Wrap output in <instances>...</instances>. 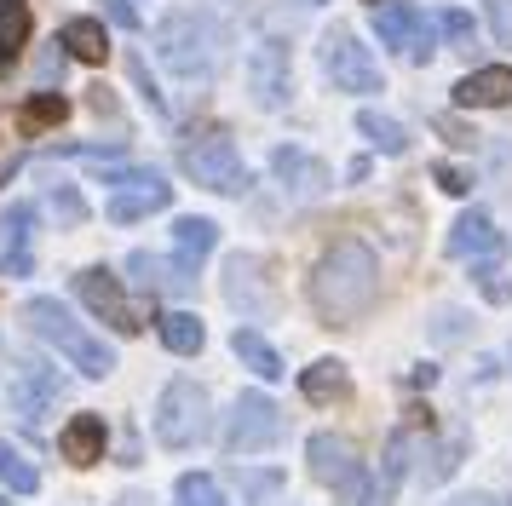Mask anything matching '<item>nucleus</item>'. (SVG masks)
Segmentation results:
<instances>
[{"label": "nucleus", "instance_id": "f257e3e1", "mask_svg": "<svg viewBox=\"0 0 512 506\" xmlns=\"http://www.w3.org/2000/svg\"><path fill=\"white\" fill-rule=\"evenodd\" d=\"M305 294H311V311H317L323 328H351L380 294V265H374V253L363 242H334L311 265Z\"/></svg>", "mask_w": 512, "mask_h": 506}, {"label": "nucleus", "instance_id": "f03ea898", "mask_svg": "<svg viewBox=\"0 0 512 506\" xmlns=\"http://www.w3.org/2000/svg\"><path fill=\"white\" fill-rule=\"evenodd\" d=\"M24 322H29V334H41L47 345H58V351H64V357H70V363L87 374V380H110V374H116V351L98 340V334H93L81 317H75L64 299H47V294L29 299V305H24Z\"/></svg>", "mask_w": 512, "mask_h": 506}, {"label": "nucleus", "instance_id": "7ed1b4c3", "mask_svg": "<svg viewBox=\"0 0 512 506\" xmlns=\"http://www.w3.org/2000/svg\"><path fill=\"white\" fill-rule=\"evenodd\" d=\"M305 460H311V478L323 483V489H334L346 506H392V483L386 478L374 483L369 466L357 460V449H351L346 437H334V432L311 437L305 443Z\"/></svg>", "mask_w": 512, "mask_h": 506}, {"label": "nucleus", "instance_id": "20e7f679", "mask_svg": "<svg viewBox=\"0 0 512 506\" xmlns=\"http://www.w3.org/2000/svg\"><path fill=\"white\" fill-rule=\"evenodd\" d=\"M225 35H213V23L202 12H173L162 23V35H156V52H162V64L179 75V81H208L219 58H225Z\"/></svg>", "mask_w": 512, "mask_h": 506}, {"label": "nucleus", "instance_id": "39448f33", "mask_svg": "<svg viewBox=\"0 0 512 506\" xmlns=\"http://www.w3.org/2000/svg\"><path fill=\"white\" fill-rule=\"evenodd\" d=\"M185 173L202 190H213V196H242L248 190V161L236 156V144L225 133H202L185 144Z\"/></svg>", "mask_w": 512, "mask_h": 506}, {"label": "nucleus", "instance_id": "423d86ee", "mask_svg": "<svg viewBox=\"0 0 512 506\" xmlns=\"http://www.w3.org/2000/svg\"><path fill=\"white\" fill-rule=\"evenodd\" d=\"M208 391L196 386V380H173L162 391V409H156V437H162L167 449H196L202 437H208Z\"/></svg>", "mask_w": 512, "mask_h": 506}, {"label": "nucleus", "instance_id": "0eeeda50", "mask_svg": "<svg viewBox=\"0 0 512 506\" xmlns=\"http://www.w3.org/2000/svg\"><path fill=\"white\" fill-rule=\"evenodd\" d=\"M98 179L116 184V196H110V219L116 225H139V219H150V213H162L173 202V184L162 173H150V167H127V173L98 167Z\"/></svg>", "mask_w": 512, "mask_h": 506}, {"label": "nucleus", "instance_id": "6e6552de", "mask_svg": "<svg viewBox=\"0 0 512 506\" xmlns=\"http://www.w3.org/2000/svg\"><path fill=\"white\" fill-rule=\"evenodd\" d=\"M282 432H288V420H282L277 403H271L265 391H242L231 420H225V449H231V455H259V449L282 443Z\"/></svg>", "mask_w": 512, "mask_h": 506}, {"label": "nucleus", "instance_id": "1a4fd4ad", "mask_svg": "<svg viewBox=\"0 0 512 506\" xmlns=\"http://www.w3.org/2000/svg\"><path fill=\"white\" fill-rule=\"evenodd\" d=\"M323 69L334 75V87L340 92H357V98H369V92H380L386 81H380V64H374V52L351 29H328L323 35Z\"/></svg>", "mask_w": 512, "mask_h": 506}, {"label": "nucleus", "instance_id": "9d476101", "mask_svg": "<svg viewBox=\"0 0 512 506\" xmlns=\"http://www.w3.org/2000/svg\"><path fill=\"white\" fill-rule=\"evenodd\" d=\"M374 35L392 46L397 58H409V64H432V52H438L432 23H426V12H415V6H380V12H374Z\"/></svg>", "mask_w": 512, "mask_h": 506}, {"label": "nucleus", "instance_id": "9b49d317", "mask_svg": "<svg viewBox=\"0 0 512 506\" xmlns=\"http://www.w3.org/2000/svg\"><path fill=\"white\" fill-rule=\"evenodd\" d=\"M248 92H254L259 110H288L294 75H288V46L282 41H259L254 46V58H248Z\"/></svg>", "mask_w": 512, "mask_h": 506}, {"label": "nucleus", "instance_id": "f8f14e48", "mask_svg": "<svg viewBox=\"0 0 512 506\" xmlns=\"http://www.w3.org/2000/svg\"><path fill=\"white\" fill-rule=\"evenodd\" d=\"M75 294H81V305H87L98 322H110L116 334H133V328H139L133 311H127V288H121V276H110L104 265H87V271L75 276Z\"/></svg>", "mask_w": 512, "mask_h": 506}, {"label": "nucleus", "instance_id": "ddd939ff", "mask_svg": "<svg viewBox=\"0 0 512 506\" xmlns=\"http://www.w3.org/2000/svg\"><path fill=\"white\" fill-rule=\"evenodd\" d=\"M58 397H64V380H58L41 357H24L18 374H12V409H18V420H24V426H41Z\"/></svg>", "mask_w": 512, "mask_h": 506}, {"label": "nucleus", "instance_id": "4468645a", "mask_svg": "<svg viewBox=\"0 0 512 506\" xmlns=\"http://www.w3.org/2000/svg\"><path fill=\"white\" fill-rule=\"evenodd\" d=\"M225 299H231L236 311H242V317H277V294H271V288H265V276H259V259L254 253H231V259H225Z\"/></svg>", "mask_w": 512, "mask_h": 506}, {"label": "nucleus", "instance_id": "2eb2a0df", "mask_svg": "<svg viewBox=\"0 0 512 506\" xmlns=\"http://www.w3.org/2000/svg\"><path fill=\"white\" fill-rule=\"evenodd\" d=\"M271 173L288 184V196H294V202H317V196L328 190V167L317 156L294 150V144H282L277 156H271Z\"/></svg>", "mask_w": 512, "mask_h": 506}, {"label": "nucleus", "instance_id": "dca6fc26", "mask_svg": "<svg viewBox=\"0 0 512 506\" xmlns=\"http://www.w3.org/2000/svg\"><path fill=\"white\" fill-rule=\"evenodd\" d=\"M455 104H461V110H507L512 104V69L507 64L472 69L461 87H455Z\"/></svg>", "mask_w": 512, "mask_h": 506}, {"label": "nucleus", "instance_id": "f3484780", "mask_svg": "<svg viewBox=\"0 0 512 506\" xmlns=\"http://www.w3.org/2000/svg\"><path fill=\"white\" fill-rule=\"evenodd\" d=\"M127 282H139L144 294H190L196 288V271L190 265H167L156 253H133L127 259Z\"/></svg>", "mask_w": 512, "mask_h": 506}, {"label": "nucleus", "instance_id": "a211bd4d", "mask_svg": "<svg viewBox=\"0 0 512 506\" xmlns=\"http://www.w3.org/2000/svg\"><path fill=\"white\" fill-rule=\"evenodd\" d=\"M449 253L455 259H501L507 253V236L489 225L484 213H461L455 230H449Z\"/></svg>", "mask_w": 512, "mask_h": 506}, {"label": "nucleus", "instance_id": "6ab92c4d", "mask_svg": "<svg viewBox=\"0 0 512 506\" xmlns=\"http://www.w3.org/2000/svg\"><path fill=\"white\" fill-rule=\"evenodd\" d=\"M351 391V368L340 357H323V363H311L300 374V397L305 403H340Z\"/></svg>", "mask_w": 512, "mask_h": 506}, {"label": "nucleus", "instance_id": "aec40b11", "mask_svg": "<svg viewBox=\"0 0 512 506\" xmlns=\"http://www.w3.org/2000/svg\"><path fill=\"white\" fill-rule=\"evenodd\" d=\"M58 443H64V460L70 466H98L104 460V420L98 414H75Z\"/></svg>", "mask_w": 512, "mask_h": 506}, {"label": "nucleus", "instance_id": "412c9836", "mask_svg": "<svg viewBox=\"0 0 512 506\" xmlns=\"http://www.w3.org/2000/svg\"><path fill=\"white\" fill-rule=\"evenodd\" d=\"M156 334H162V345L173 357H196V351L208 345V328H202L196 311H162V317H156Z\"/></svg>", "mask_w": 512, "mask_h": 506}, {"label": "nucleus", "instance_id": "4be33fe9", "mask_svg": "<svg viewBox=\"0 0 512 506\" xmlns=\"http://www.w3.org/2000/svg\"><path fill=\"white\" fill-rule=\"evenodd\" d=\"M231 351L248 363V374H259V380H265V386H271V380H282L277 345H265V334H259V328H236V334H231Z\"/></svg>", "mask_w": 512, "mask_h": 506}, {"label": "nucleus", "instance_id": "5701e85b", "mask_svg": "<svg viewBox=\"0 0 512 506\" xmlns=\"http://www.w3.org/2000/svg\"><path fill=\"white\" fill-rule=\"evenodd\" d=\"M58 41H64V52L81 58V64H104V58H110V35H104V23L98 18H70Z\"/></svg>", "mask_w": 512, "mask_h": 506}, {"label": "nucleus", "instance_id": "b1692460", "mask_svg": "<svg viewBox=\"0 0 512 506\" xmlns=\"http://www.w3.org/2000/svg\"><path fill=\"white\" fill-rule=\"evenodd\" d=\"M213 242H219V230H213V219H196V213H185V219H173V248L185 253L179 265H190V271H202V259L213 253Z\"/></svg>", "mask_w": 512, "mask_h": 506}, {"label": "nucleus", "instance_id": "393cba45", "mask_svg": "<svg viewBox=\"0 0 512 506\" xmlns=\"http://www.w3.org/2000/svg\"><path fill=\"white\" fill-rule=\"evenodd\" d=\"M357 133L369 138L380 156H403V150H409L403 121H392V115H380V110H357Z\"/></svg>", "mask_w": 512, "mask_h": 506}, {"label": "nucleus", "instance_id": "a878e982", "mask_svg": "<svg viewBox=\"0 0 512 506\" xmlns=\"http://www.w3.org/2000/svg\"><path fill=\"white\" fill-rule=\"evenodd\" d=\"M58 121H70V98H64V92H35L24 110H18V127H24V133H47Z\"/></svg>", "mask_w": 512, "mask_h": 506}, {"label": "nucleus", "instance_id": "bb28decb", "mask_svg": "<svg viewBox=\"0 0 512 506\" xmlns=\"http://www.w3.org/2000/svg\"><path fill=\"white\" fill-rule=\"evenodd\" d=\"M24 41H29V12L18 6V0H6V6H0V75L18 64Z\"/></svg>", "mask_w": 512, "mask_h": 506}, {"label": "nucleus", "instance_id": "cd10ccee", "mask_svg": "<svg viewBox=\"0 0 512 506\" xmlns=\"http://www.w3.org/2000/svg\"><path fill=\"white\" fill-rule=\"evenodd\" d=\"M29 225H35V202H12L6 207V219H0V259H12V253H29Z\"/></svg>", "mask_w": 512, "mask_h": 506}, {"label": "nucleus", "instance_id": "c85d7f7f", "mask_svg": "<svg viewBox=\"0 0 512 506\" xmlns=\"http://www.w3.org/2000/svg\"><path fill=\"white\" fill-rule=\"evenodd\" d=\"M0 483L12 489V495H35L41 489V478H35V466H29L12 443H0Z\"/></svg>", "mask_w": 512, "mask_h": 506}, {"label": "nucleus", "instance_id": "c756f323", "mask_svg": "<svg viewBox=\"0 0 512 506\" xmlns=\"http://www.w3.org/2000/svg\"><path fill=\"white\" fill-rule=\"evenodd\" d=\"M173 506H225V489H219L208 472H185V478H179Z\"/></svg>", "mask_w": 512, "mask_h": 506}, {"label": "nucleus", "instance_id": "7c9ffc66", "mask_svg": "<svg viewBox=\"0 0 512 506\" xmlns=\"http://www.w3.org/2000/svg\"><path fill=\"white\" fill-rule=\"evenodd\" d=\"M127 75H133V87H139V98L150 104V115H162V121H173V110H167L162 87H156V75H150V64H144L139 52H127Z\"/></svg>", "mask_w": 512, "mask_h": 506}, {"label": "nucleus", "instance_id": "2f4dec72", "mask_svg": "<svg viewBox=\"0 0 512 506\" xmlns=\"http://www.w3.org/2000/svg\"><path fill=\"white\" fill-rule=\"evenodd\" d=\"M438 29H443V41L455 46V52H472V41H478V29H472V18H466L461 6H443Z\"/></svg>", "mask_w": 512, "mask_h": 506}, {"label": "nucleus", "instance_id": "473e14b6", "mask_svg": "<svg viewBox=\"0 0 512 506\" xmlns=\"http://www.w3.org/2000/svg\"><path fill=\"white\" fill-rule=\"evenodd\" d=\"M52 213H58V225H87V196L81 190H70V184H58L52 190Z\"/></svg>", "mask_w": 512, "mask_h": 506}, {"label": "nucleus", "instance_id": "72a5a7b5", "mask_svg": "<svg viewBox=\"0 0 512 506\" xmlns=\"http://www.w3.org/2000/svg\"><path fill=\"white\" fill-rule=\"evenodd\" d=\"M489 12V35H495V46H512V0H484Z\"/></svg>", "mask_w": 512, "mask_h": 506}, {"label": "nucleus", "instance_id": "f704fd0d", "mask_svg": "<svg viewBox=\"0 0 512 506\" xmlns=\"http://www.w3.org/2000/svg\"><path fill=\"white\" fill-rule=\"evenodd\" d=\"M432 179H438V190H449V196H466V190H472V179H466L461 167H449V161L432 167Z\"/></svg>", "mask_w": 512, "mask_h": 506}, {"label": "nucleus", "instance_id": "c9c22d12", "mask_svg": "<svg viewBox=\"0 0 512 506\" xmlns=\"http://www.w3.org/2000/svg\"><path fill=\"white\" fill-rule=\"evenodd\" d=\"M461 311H443V317H438V340H461V334H466V328H461Z\"/></svg>", "mask_w": 512, "mask_h": 506}, {"label": "nucleus", "instance_id": "e433bc0d", "mask_svg": "<svg viewBox=\"0 0 512 506\" xmlns=\"http://www.w3.org/2000/svg\"><path fill=\"white\" fill-rule=\"evenodd\" d=\"M110 18H116V23H127V29H133V23H139V12H133V0H110Z\"/></svg>", "mask_w": 512, "mask_h": 506}, {"label": "nucleus", "instance_id": "4c0bfd02", "mask_svg": "<svg viewBox=\"0 0 512 506\" xmlns=\"http://www.w3.org/2000/svg\"><path fill=\"white\" fill-rule=\"evenodd\" d=\"M369 6H386V0H369Z\"/></svg>", "mask_w": 512, "mask_h": 506}, {"label": "nucleus", "instance_id": "58836bf2", "mask_svg": "<svg viewBox=\"0 0 512 506\" xmlns=\"http://www.w3.org/2000/svg\"><path fill=\"white\" fill-rule=\"evenodd\" d=\"M311 6H323V0H311Z\"/></svg>", "mask_w": 512, "mask_h": 506}, {"label": "nucleus", "instance_id": "ea45409f", "mask_svg": "<svg viewBox=\"0 0 512 506\" xmlns=\"http://www.w3.org/2000/svg\"><path fill=\"white\" fill-rule=\"evenodd\" d=\"M0 6H6V0H0Z\"/></svg>", "mask_w": 512, "mask_h": 506}, {"label": "nucleus", "instance_id": "a19ab883", "mask_svg": "<svg viewBox=\"0 0 512 506\" xmlns=\"http://www.w3.org/2000/svg\"><path fill=\"white\" fill-rule=\"evenodd\" d=\"M507 506H512V501H507Z\"/></svg>", "mask_w": 512, "mask_h": 506}]
</instances>
